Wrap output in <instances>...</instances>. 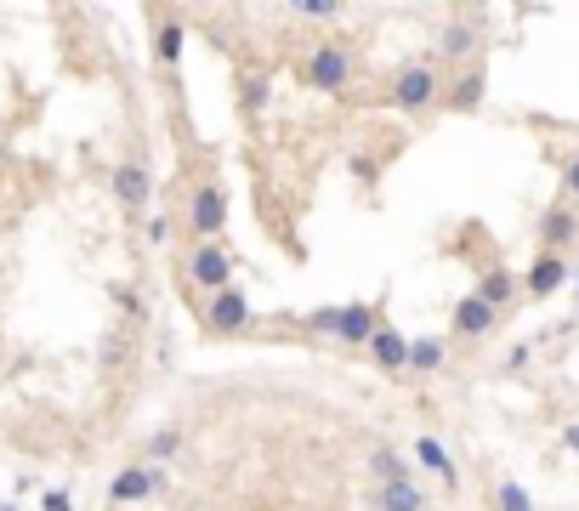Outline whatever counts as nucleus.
<instances>
[{
  "mask_svg": "<svg viewBox=\"0 0 579 511\" xmlns=\"http://www.w3.org/2000/svg\"><path fill=\"white\" fill-rule=\"evenodd\" d=\"M444 69L431 63V58H420V63H404L393 80H386V102H393L398 114H426V109H438L444 102Z\"/></svg>",
  "mask_w": 579,
  "mask_h": 511,
  "instance_id": "obj_1",
  "label": "nucleus"
},
{
  "mask_svg": "<svg viewBox=\"0 0 579 511\" xmlns=\"http://www.w3.org/2000/svg\"><path fill=\"white\" fill-rule=\"evenodd\" d=\"M302 80H307L313 91H324V97H342V91L358 80V58H353V51H347L342 40H324V46H313V51H307Z\"/></svg>",
  "mask_w": 579,
  "mask_h": 511,
  "instance_id": "obj_2",
  "label": "nucleus"
},
{
  "mask_svg": "<svg viewBox=\"0 0 579 511\" xmlns=\"http://www.w3.org/2000/svg\"><path fill=\"white\" fill-rule=\"evenodd\" d=\"M109 188H114L120 211H125L131 222L149 217V204H154V171H149V160H142V153H131V160H120V166L109 171Z\"/></svg>",
  "mask_w": 579,
  "mask_h": 511,
  "instance_id": "obj_3",
  "label": "nucleus"
},
{
  "mask_svg": "<svg viewBox=\"0 0 579 511\" xmlns=\"http://www.w3.org/2000/svg\"><path fill=\"white\" fill-rule=\"evenodd\" d=\"M187 228H193V239H200V244L222 239V228H227V188H222V177H205L200 188H193V199H187Z\"/></svg>",
  "mask_w": 579,
  "mask_h": 511,
  "instance_id": "obj_4",
  "label": "nucleus"
},
{
  "mask_svg": "<svg viewBox=\"0 0 579 511\" xmlns=\"http://www.w3.org/2000/svg\"><path fill=\"white\" fill-rule=\"evenodd\" d=\"M200 313H205V330H211V335H245V330L256 324V307H251V295L238 290V284L205 295Z\"/></svg>",
  "mask_w": 579,
  "mask_h": 511,
  "instance_id": "obj_5",
  "label": "nucleus"
},
{
  "mask_svg": "<svg viewBox=\"0 0 579 511\" xmlns=\"http://www.w3.org/2000/svg\"><path fill=\"white\" fill-rule=\"evenodd\" d=\"M233 250L222 244V239H211V244H193V255H187V284L200 290V295H216V290H227L233 284Z\"/></svg>",
  "mask_w": 579,
  "mask_h": 511,
  "instance_id": "obj_6",
  "label": "nucleus"
},
{
  "mask_svg": "<svg viewBox=\"0 0 579 511\" xmlns=\"http://www.w3.org/2000/svg\"><path fill=\"white\" fill-rule=\"evenodd\" d=\"M540 250H551V255H568L573 244H579V211L568 199H557V204H546V217H540Z\"/></svg>",
  "mask_w": 579,
  "mask_h": 511,
  "instance_id": "obj_7",
  "label": "nucleus"
},
{
  "mask_svg": "<svg viewBox=\"0 0 579 511\" xmlns=\"http://www.w3.org/2000/svg\"><path fill=\"white\" fill-rule=\"evenodd\" d=\"M375 324H380V301H347V307H335V341L342 347H358L364 352V341L375 335Z\"/></svg>",
  "mask_w": 579,
  "mask_h": 511,
  "instance_id": "obj_8",
  "label": "nucleus"
},
{
  "mask_svg": "<svg viewBox=\"0 0 579 511\" xmlns=\"http://www.w3.org/2000/svg\"><path fill=\"white\" fill-rule=\"evenodd\" d=\"M409 449H415V467H420V472H431V478H438V483H444L449 494L460 489V467H455V454H449V443H444V438L420 432V438H415Z\"/></svg>",
  "mask_w": 579,
  "mask_h": 511,
  "instance_id": "obj_9",
  "label": "nucleus"
},
{
  "mask_svg": "<svg viewBox=\"0 0 579 511\" xmlns=\"http://www.w3.org/2000/svg\"><path fill=\"white\" fill-rule=\"evenodd\" d=\"M568 279H573L568 255H551V250H540L535 262H528V273H522V290L535 295V301H546V295H557V290H562Z\"/></svg>",
  "mask_w": 579,
  "mask_h": 511,
  "instance_id": "obj_10",
  "label": "nucleus"
},
{
  "mask_svg": "<svg viewBox=\"0 0 579 511\" xmlns=\"http://www.w3.org/2000/svg\"><path fill=\"white\" fill-rule=\"evenodd\" d=\"M364 358L375 370H386V375H404V358H409V341H404V330H393V324H375V335L364 341Z\"/></svg>",
  "mask_w": 579,
  "mask_h": 511,
  "instance_id": "obj_11",
  "label": "nucleus"
},
{
  "mask_svg": "<svg viewBox=\"0 0 579 511\" xmlns=\"http://www.w3.org/2000/svg\"><path fill=\"white\" fill-rule=\"evenodd\" d=\"M142 500H154V467L131 460V467H120L109 478V505H142Z\"/></svg>",
  "mask_w": 579,
  "mask_h": 511,
  "instance_id": "obj_12",
  "label": "nucleus"
},
{
  "mask_svg": "<svg viewBox=\"0 0 579 511\" xmlns=\"http://www.w3.org/2000/svg\"><path fill=\"white\" fill-rule=\"evenodd\" d=\"M477 46H482V23L477 18H455L438 34V58L444 63H477Z\"/></svg>",
  "mask_w": 579,
  "mask_h": 511,
  "instance_id": "obj_13",
  "label": "nucleus"
},
{
  "mask_svg": "<svg viewBox=\"0 0 579 511\" xmlns=\"http://www.w3.org/2000/svg\"><path fill=\"white\" fill-rule=\"evenodd\" d=\"M482 97H489V74H482V63H466V69L444 86V102H449L455 114H477Z\"/></svg>",
  "mask_w": 579,
  "mask_h": 511,
  "instance_id": "obj_14",
  "label": "nucleus"
},
{
  "mask_svg": "<svg viewBox=\"0 0 579 511\" xmlns=\"http://www.w3.org/2000/svg\"><path fill=\"white\" fill-rule=\"evenodd\" d=\"M426 489L415 483V478H393V483H375L369 489V505L375 511H426Z\"/></svg>",
  "mask_w": 579,
  "mask_h": 511,
  "instance_id": "obj_15",
  "label": "nucleus"
},
{
  "mask_svg": "<svg viewBox=\"0 0 579 511\" xmlns=\"http://www.w3.org/2000/svg\"><path fill=\"white\" fill-rule=\"evenodd\" d=\"M449 324H455V335H466V341H482L495 324H500V313L489 301H477V295H460L455 301V313H449Z\"/></svg>",
  "mask_w": 579,
  "mask_h": 511,
  "instance_id": "obj_16",
  "label": "nucleus"
},
{
  "mask_svg": "<svg viewBox=\"0 0 579 511\" xmlns=\"http://www.w3.org/2000/svg\"><path fill=\"white\" fill-rule=\"evenodd\" d=\"M449 370V341L444 335H415L409 358H404V375H444Z\"/></svg>",
  "mask_w": 579,
  "mask_h": 511,
  "instance_id": "obj_17",
  "label": "nucleus"
},
{
  "mask_svg": "<svg viewBox=\"0 0 579 511\" xmlns=\"http://www.w3.org/2000/svg\"><path fill=\"white\" fill-rule=\"evenodd\" d=\"M182 51H187V23L182 18H160L154 23V63L165 74H176L182 69Z\"/></svg>",
  "mask_w": 579,
  "mask_h": 511,
  "instance_id": "obj_18",
  "label": "nucleus"
},
{
  "mask_svg": "<svg viewBox=\"0 0 579 511\" xmlns=\"http://www.w3.org/2000/svg\"><path fill=\"white\" fill-rule=\"evenodd\" d=\"M471 295H477V301H489L495 313H506V307L517 301V273H511V268H482V279H477Z\"/></svg>",
  "mask_w": 579,
  "mask_h": 511,
  "instance_id": "obj_19",
  "label": "nucleus"
},
{
  "mask_svg": "<svg viewBox=\"0 0 579 511\" xmlns=\"http://www.w3.org/2000/svg\"><path fill=\"white\" fill-rule=\"evenodd\" d=\"M267 102H273V74L251 69V74H238V109H245L251 120L267 114Z\"/></svg>",
  "mask_w": 579,
  "mask_h": 511,
  "instance_id": "obj_20",
  "label": "nucleus"
},
{
  "mask_svg": "<svg viewBox=\"0 0 579 511\" xmlns=\"http://www.w3.org/2000/svg\"><path fill=\"white\" fill-rule=\"evenodd\" d=\"M369 478L375 483H393V478H409V460L393 449V443H375L369 449Z\"/></svg>",
  "mask_w": 579,
  "mask_h": 511,
  "instance_id": "obj_21",
  "label": "nucleus"
},
{
  "mask_svg": "<svg viewBox=\"0 0 579 511\" xmlns=\"http://www.w3.org/2000/svg\"><path fill=\"white\" fill-rule=\"evenodd\" d=\"M182 443H187L182 427H160V432H149V443H142V460H149V467H160V460H171Z\"/></svg>",
  "mask_w": 579,
  "mask_h": 511,
  "instance_id": "obj_22",
  "label": "nucleus"
},
{
  "mask_svg": "<svg viewBox=\"0 0 579 511\" xmlns=\"http://www.w3.org/2000/svg\"><path fill=\"white\" fill-rule=\"evenodd\" d=\"M495 511H535V494H528L517 478H500L495 483Z\"/></svg>",
  "mask_w": 579,
  "mask_h": 511,
  "instance_id": "obj_23",
  "label": "nucleus"
},
{
  "mask_svg": "<svg viewBox=\"0 0 579 511\" xmlns=\"http://www.w3.org/2000/svg\"><path fill=\"white\" fill-rule=\"evenodd\" d=\"M290 12L307 18V23H335L347 7H342V0H290Z\"/></svg>",
  "mask_w": 579,
  "mask_h": 511,
  "instance_id": "obj_24",
  "label": "nucleus"
},
{
  "mask_svg": "<svg viewBox=\"0 0 579 511\" xmlns=\"http://www.w3.org/2000/svg\"><path fill=\"white\" fill-rule=\"evenodd\" d=\"M142 239H149L154 250H165L171 244V217L165 211H149V217H142Z\"/></svg>",
  "mask_w": 579,
  "mask_h": 511,
  "instance_id": "obj_25",
  "label": "nucleus"
},
{
  "mask_svg": "<svg viewBox=\"0 0 579 511\" xmlns=\"http://www.w3.org/2000/svg\"><path fill=\"white\" fill-rule=\"evenodd\" d=\"M562 199L579 204V153H573V160H562Z\"/></svg>",
  "mask_w": 579,
  "mask_h": 511,
  "instance_id": "obj_26",
  "label": "nucleus"
},
{
  "mask_svg": "<svg viewBox=\"0 0 579 511\" xmlns=\"http://www.w3.org/2000/svg\"><path fill=\"white\" fill-rule=\"evenodd\" d=\"M40 511H74V494L69 489H45L40 494Z\"/></svg>",
  "mask_w": 579,
  "mask_h": 511,
  "instance_id": "obj_27",
  "label": "nucleus"
},
{
  "mask_svg": "<svg viewBox=\"0 0 579 511\" xmlns=\"http://www.w3.org/2000/svg\"><path fill=\"white\" fill-rule=\"evenodd\" d=\"M307 330L329 335V330H335V307H313V313H307Z\"/></svg>",
  "mask_w": 579,
  "mask_h": 511,
  "instance_id": "obj_28",
  "label": "nucleus"
},
{
  "mask_svg": "<svg viewBox=\"0 0 579 511\" xmlns=\"http://www.w3.org/2000/svg\"><path fill=\"white\" fill-rule=\"evenodd\" d=\"M562 449H573V460H579V421L562 427Z\"/></svg>",
  "mask_w": 579,
  "mask_h": 511,
  "instance_id": "obj_29",
  "label": "nucleus"
},
{
  "mask_svg": "<svg viewBox=\"0 0 579 511\" xmlns=\"http://www.w3.org/2000/svg\"><path fill=\"white\" fill-rule=\"evenodd\" d=\"M0 511H18V500H0Z\"/></svg>",
  "mask_w": 579,
  "mask_h": 511,
  "instance_id": "obj_30",
  "label": "nucleus"
},
{
  "mask_svg": "<svg viewBox=\"0 0 579 511\" xmlns=\"http://www.w3.org/2000/svg\"><path fill=\"white\" fill-rule=\"evenodd\" d=\"M573 290H579V273H573Z\"/></svg>",
  "mask_w": 579,
  "mask_h": 511,
  "instance_id": "obj_31",
  "label": "nucleus"
}]
</instances>
